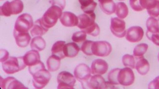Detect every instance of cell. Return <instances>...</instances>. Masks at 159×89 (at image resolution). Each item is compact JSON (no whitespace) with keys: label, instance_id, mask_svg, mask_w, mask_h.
Listing matches in <instances>:
<instances>
[{"label":"cell","instance_id":"cell-21","mask_svg":"<svg viewBox=\"0 0 159 89\" xmlns=\"http://www.w3.org/2000/svg\"><path fill=\"white\" fill-rule=\"evenodd\" d=\"M100 8L107 15H111L115 12L116 4L113 0H98Z\"/></svg>","mask_w":159,"mask_h":89},{"label":"cell","instance_id":"cell-24","mask_svg":"<svg viewBox=\"0 0 159 89\" xmlns=\"http://www.w3.org/2000/svg\"><path fill=\"white\" fill-rule=\"evenodd\" d=\"M147 31L152 33H159V17L151 16L146 21Z\"/></svg>","mask_w":159,"mask_h":89},{"label":"cell","instance_id":"cell-31","mask_svg":"<svg viewBox=\"0 0 159 89\" xmlns=\"http://www.w3.org/2000/svg\"><path fill=\"white\" fill-rule=\"evenodd\" d=\"M148 45L146 43H140L134 47L133 55L136 57H142L146 53L148 49Z\"/></svg>","mask_w":159,"mask_h":89},{"label":"cell","instance_id":"cell-32","mask_svg":"<svg viewBox=\"0 0 159 89\" xmlns=\"http://www.w3.org/2000/svg\"><path fill=\"white\" fill-rule=\"evenodd\" d=\"M120 69H114L109 72L107 75V79L110 83L113 85H119L118 82V74Z\"/></svg>","mask_w":159,"mask_h":89},{"label":"cell","instance_id":"cell-26","mask_svg":"<svg viewBox=\"0 0 159 89\" xmlns=\"http://www.w3.org/2000/svg\"><path fill=\"white\" fill-rule=\"evenodd\" d=\"M61 59L55 55H52L47 60V67L49 71L51 72L57 71L60 66Z\"/></svg>","mask_w":159,"mask_h":89},{"label":"cell","instance_id":"cell-8","mask_svg":"<svg viewBox=\"0 0 159 89\" xmlns=\"http://www.w3.org/2000/svg\"><path fill=\"white\" fill-rule=\"evenodd\" d=\"M112 51V46L106 41L93 42L92 44V52L93 55L105 57L109 56Z\"/></svg>","mask_w":159,"mask_h":89},{"label":"cell","instance_id":"cell-17","mask_svg":"<svg viewBox=\"0 0 159 89\" xmlns=\"http://www.w3.org/2000/svg\"><path fill=\"white\" fill-rule=\"evenodd\" d=\"M13 34L16 44L20 47H26L29 44L31 37L28 32H18L14 29Z\"/></svg>","mask_w":159,"mask_h":89},{"label":"cell","instance_id":"cell-38","mask_svg":"<svg viewBox=\"0 0 159 89\" xmlns=\"http://www.w3.org/2000/svg\"><path fill=\"white\" fill-rule=\"evenodd\" d=\"M147 37L154 44L159 46V33H152L147 31Z\"/></svg>","mask_w":159,"mask_h":89},{"label":"cell","instance_id":"cell-37","mask_svg":"<svg viewBox=\"0 0 159 89\" xmlns=\"http://www.w3.org/2000/svg\"><path fill=\"white\" fill-rule=\"evenodd\" d=\"M130 7L136 12L143 11V8L141 6V0H130Z\"/></svg>","mask_w":159,"mask_h":89},{"label":"cell","instance_id":"cell-27","mask_svg":"<svg viewBox=\"0 0 159 89\" xmlns=\"http://www.w3.org/2000/svg\"><path fill=\"white\" fill-rule=\"evenodd\" d=\"M46 43L41 36H36L33 38L30 42L31 49L37 51H42L45 49Z\"/></svg>","mask_w":159,"mask_h":89},{"label":"cell","instance_id":"cell-40","mask_svg":"<svg viewBox=\"0 0 159 89\" xmlns=\"http://www.w3.org/2000/svg\"><path fill=\"white\" fill-rule=\"evenodd\" d=\"M148 89H159V76L150 82L148 86Z\"/></svg>","mask_w":159,"mask_h":89},{"label":"cell","instance_id":"cell-25","mask_svg":"<svg viewBox=\"0 0 159 89\" xmlns=\"http://www.w3.org/2000/svg\"><path fill=\"white\" fill-rule=\"evenodd\" d=\"M65 45V42L63 41L56 42L51 49L52 55H55L59 57L61 60L66 57L64 53V47Z\"/></svg>","mask_w":159,"mask_h":89},{"label":"cell","instance_id":"cell-5","mask_svg":"<svg viewBox=\"0 0 159 89\" xmlns=\"http://www.w3.org/2000/svg\"><path fill=\"white\" fill-rule=\"evenodd\" d=\"M32 84L36 89H43L48 85L51 75L48 70L44 69L40 70L32 75Z\"/></svg>","mask_w":159,"mask_h":89},{"label":"cell","instance_id":"cell-14","mask_svg":"<svg viewBox=\"0 0 159 89\" xmlns=\"http://www.w3.org/2000/svg\"><path fill=\"white\" fill-rule=\"evenodd\" d=\"M108 68V64L105 60L98 59L93 61L91 70L93 75H103L107 71Z\"/></svg>","mask_w":159,"mask_h":89},{"label":"cell","instance_id":"cell-20","mask_svg":"<svg viewBox=\"0 0 159 89\" xmlns=\"http://www.w3.org/2000/svg\"><path fill=\"white\" fill-rule=\"evenodd\" d=\"M23 58L26 65L29 67L34 65L40 61V54L38 51L34 50L27 52Z\"/></svg>","mask_w":159,"mask_h":89},{"label":"cell","instance_id":"cell-22","mask_svg":"<svg viewBox=\"0 0 159 89\" xmlns=\"http://www.w3.org/2000/svg\"><path fill=\"white\" fill-rule=\"evenodd\" d=\"M48 30V29L44 27L41 22V19H39L34 23V26L30 30V34L34 37L42 36L45 34Z\"/></svg>","mask_w":159,"mask_h":89},{"label":"cell","instance_id":"cell-35","mask_svg":"<svg viewBox=\"0 0 159 89\" xmlns=\"http://www.w3.org/2000/svg\"><path fill=\"white\" fill-rule=\"evenodd\" d=\"M100 28L97 23H95L92 26L89 28H87L85 30L83 31H85L86 34L92 36L93 37H97L100 34Z\"/></svg>","mask_w":159,"mask_h":89},{"label":"cell","instance_id":"cell-41","mask_svg":"<svg viewBox=\"0 0 159 89\" xmlns=\"http://www.w3.org/2000/svg\"><path fill=\"white\" fill-rule=\"evenodd\" d=\"M9 57V53L6 50H1V62L6 61Z\"/></svg>","mask_w":159,"mask_h":89},{"label":"cell","instance_id":"cell-10","mask_svg":"<svg viewBox=\"0 0 159 89\" xmlns=\"http://www.w3.org/2000/svg\"><path fill=\"white\" fill-rule=\"evenodd\" d=\"M134 73L131 68L126 67L120 69L118 74L119 84L124 86H130L134 83Z\"/></svg>","mask_w":159,"mask_h":89},{"label":"cell","instance_id":"cell-12","mask_svg":"<svg viewBox=\"0 0 159 89\" xmlns=\"http://www.w3.org/2000/svg\"><path fill=\"white\" fill-rule=\"evenodd\" d=\"M96 14L94 12L84 13L78 16V24L77 27L82 30H85L95 23Z\"/></svg>","mask_w":159,"mask_h":89},{"label":"cell","instance_id":"cell-30","mask_svg":"<svg viewBox=\"0 0 159 89\" xmlns=\"http://www.w3.org/2000/svg\"><path fill=\"white\" fill-rule=\"evenodd\" d=\"M122 62L125 67L132 69H135L136 59L133 56L128 54L124 55L122 58Z\"/></svg>","mask_w":159,"mask_h":89},{"label":"cell","instance_id":"cell-15","mask_svg":"<svg viewBox=\"0 0 159 89\" xmlns=\"http://www.w3.org/2000/svg\"><path fill=\"white\" fill-rule=\"evenodd\" d=\"M1 88L2 89H27L20 82L12 77H8L6 78L1 77Z\"/></svg>","mask_w":159,"mask_h":89},{"label":"cell","instance_id":"cell-42","mask_svg":"<svg viewBox=\"0 0 159 89\" xmlns=\"http://www.w3.org/2000/svg\"><path fill=\"white\" fill-rule=\"evenodd\" d=\"M158 61H159V54H158Z\"/></svg>","mask_w":159,"mask_h":89},{"label":"cell","instance_id":"cell-23","mask_svg":"<svg viewBox=\"0 0 159 89\" xmlns=\"http://www.w3.org/2000/svg\"><path fill=\"white\" fill-rule=\"evenodd\" d=\"M79 47L75 42L65 44L64 47V53L66 57L73 58L77 56L80 51Z\"/></svg>","mask_w":159,"mask_h":89},{"label":"cell","instance_id":"cell-11","mask_svg":"<svg viewBox=\"0 0 159 89\" xmlns=\"http://www.w3.org/2000/svg\"><path fill=\"white\" fill-rule=\"evenodd\" d=\"M144 32L143 29L139 26L130 27L126 33V39L132 43L138 42L143 39Z\"/></svg>","mask_w":159,"mask_h":89},{"label":"cell","instance_id":"cell-18","mask_svg":"<svg viewBox=\"0 0 159 89\" xmlns=\"http://www.w3.org/2000/svg\"><path fill=\"white\" fill-rule=\"evenodd\" d=\"M87 88L106 89V82L101 75H94L90 78L87 82Z\"/></svg>","mask_w":159,"mask_h":89},{"label":"cell","instance_id":"cell-4","mask_svg":"<svg viewBox=\"0 0 159 89\" xmlns=\"http://www.w3.org/2000/svg\"><path fill=\"white\" fill-rule=\"evenodd\" d=\"M91 74V69L85 64L78 65L74 70V77L81 83L83 88H87V82Z\"/></svg>","mask_w":159,"mask_h":89},{"label":"cell","instance_id":"cell-1","mask_svg":"<svg viewBox=\"0 0 159 89\" xmlns=\"http://www.w3.org/2000/svg\"><path fill=\"white\" fill-rule=\"evenodd\" d=\"M62 10L59 7L56 6H52L49 8L43 17L40 18L43 26L48 29L54 27L61 16Z\"/></svg>","mask_w":159,"mask_h":89},{"label":"cell","instance_id":"cell-39","mask_svg":"<svg viewBox=\"0 0 159 89\" xmlns=\"http://www.w3.org/2000/svg\"><path fill=\"white\" fill-rule=\"evenodd\" d=\"M51 3L52 6H56L59 7L62 10H64L66 6V1L65 0H51Z\"/></svg>","mask_w":159,"mask_h":89},{"label":"cell","instance_id":"cell-7","mask_svg":"<svg viewBox=\"0 0 159 89\" xmlns=\"http://www.w3.org/2000/svg\"><path fill=\"white\" fill-rule=\"evenodd\" d=\"M57 81V89H73L76 82L75 77L67 71H62L59 73Z\"/></svg>","mask_w":159,"mask_h":89},{"label":"cell","instance_id":"cell-43","mask_svg":"<svg viewBox=\"0 0 159 89\" xmlns=\"http://www.w3.org/2000/svg\"><path fill=\"white\" fill-rule=\"evenodd\" d=\"M119 1H124V0H119Z\"/></svg>","mask_w":159,"mask_h":89},{"label":"cell","instance_id":"cell-19","mask_svg":"<svg viewBox=\"0 0 159 89\" xmlns=\"http://www.w3.org/2000/svg\"><path fill=\"white\" fill-rule=\"evenodd\" d=\"M136 63H135V69L139 74L141 75H145L148 73L150 69V65L148 61L142 57H136Z\"/></svg>","mask_w":159,"mask_h":89},{"label":"cell","instance_id":"cell-6","mask_svg":"<svg viewBox=\"0 0 159 89\" xmlns=\"http://www.w3.org/2000/svg\"><path fill=\"white\" fill-rule=\"evenodd\" d=\"M32 16L28 14H23L17 17L15 24V29L20 32H28L34 26Z\"/></svg>","mask_w":159,"mask_h":89},{"label":"cell","instance_id":"cell-28","mask_svg":"<svg viewBox=\"0 0 159 89\" xmlns=\"http://www.w3.org/2000/svg\"><path fill=\"white\" fill-rule=\"evenodd\" d=\"M81 4V9L84 13L93 12L97 6V2L93 0H78Z\"/></svg>","mask_w":159,"mask_h":89},{"label":"cell","instance_id":"cell-34","mask_svg":"<svg viewBox=\"0 0 159 89\" xmlns=\"http://www.w3.org/2000/svg\"><path fill=\"white\" fill-rule=\"evenodd\" d=\"M86 33L85 31H77L75 32L72 35V40L74 42L81 43L82 42H84L86 40Z\"/></svg>","mask_w":159,"mask_h":89},{"label":"cell","instance_id":"cell-3","mask_svg":"<svg viewBox=\"0 0 159 89\" xmlns=\"http://www.w3.org/2000/svg\"><path fill=\"white\" fill-rule=\"evenodd\" d=\"M24 4L21 0H13L11 2L7 1L0 7V15L4 16H10L17 15L22 12Z\"/></svg>","mask_w":159,"mask_h":89},{"label":"cell","instance_id":"cell-36","mask_svg":"<svg viewBox=\"0 0 159 89\" xmlns=\"http://www.w3.org/2000/svg\"><path fill=\"white\" fill-rule=\"evenodd\" d=\"M44 69H45L44 64L40 61L39 62L37 63L36 64L30 66L29 68V71L30 75H32L35 72Z\"/></svg>","mask_w":159,"mask_h":89},{"label":"cell","instance_id":"cell-33","mask_svg":"<svg viewBox=\"0 0 159 89\" xmlns=\"http://www.w3.org/2000/svg\"><path fill=\"white\" fill-rule=\"evenodd\" d=\"M93 42L92 41H86L84 42L81 46V51L84 54L87 56H93L92 44Z\"/></svg>","mask_w":159,"mask_h":89},{"label":"cell","instance_id":"cell-9","mask_svg":"<svg viewBox=\"0 0 159 89\" xmlns=\"http://www.w3.org/2000/svg\"><path fill=\"white\" fill-rule=\"evenodd\" d=\"M110 29L112 33L118 38H122L125 36V22L122 19L118 17L111 18Z\"/></svg>","mask_w":159,"mask_h":89},{"label":"cell","instance_id":"cell-13","mask_svg":"<svg viewBox=\"0 0 159 89\" xmlns=\"http://www.w3.org/2000/svg\"><path fill=\"white\" fill-rule=\"evenodd\" d=\"M143 9H146L151 16L157 17L159 16V1L158 0H141Z\"/></svg>","mask_w":159,"mask_h":89},{"label":"cell","instance_id":"cell-29","mask_svg":"<svg viewBox=\"0 0 159 89\" xmlns=\"http://www.w3.org/2000/svg\"><path fill=\"white\" fill-rule=\"evenodd\" d=\"M115 13L118 18L125 19L127 17L129 13V10L127 5L123 2H120L116 4Z\"/></svg>","mask_w":159,"mask_h":89},{"label":"cell","instance_id":"cell-16","mask_svg":"<svg viewBox=\"0 0 159 89\" xmlns=\"http://www.w3.org/2000/svg\"><path fill=\"white\" fill-rule=\"evenodd\" d=\"M60 21L65 27H75L78 24V17L71 12H65L60 17Z\"/></svg>","mask_w":159,"mask_h":89},{"label":"cell","instance_id":"cell-2","mask_svg":"<svg viewBox=\"0 0 159 89\" xmlns=\"http://www.w3.org/2000/svg\"><path fill=\"white\" fill-rule=\"evenodd\" d=\"M26 66L23 56L18 57L10 56L2 63L3 70L7 74H14L20 71L25 69Z\"/></svg>","mask_w":159,"mask_h":89}]
</instances>
